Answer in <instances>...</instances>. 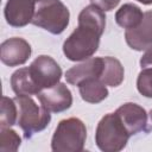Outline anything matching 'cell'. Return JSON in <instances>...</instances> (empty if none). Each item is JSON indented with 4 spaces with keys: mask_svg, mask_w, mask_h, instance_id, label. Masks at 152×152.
I'll list each match as a JSON object with an SVG mask.
<instances>
[{
    "mask_svg": "<svg viewBox=\"0 0 152 152\" xmlns=\"http://www.w3.org/2000/svg\"><path fill=\"white\" fill-rule=\"evenodd\" d=\"M103 70V57H90L71 66L65 72V80L72 86H78L88 78H100Z\"/></svg>",
    "mask_w": 152,
    "mask_h": 152,
    "instance_id": "7c38bea8",
    "label": "cell"
},
{
    "mask_svg": "<svg viewBox=\"0 0 152 152\" xmlns=\"http://www.w3.org/2000/svg\"><path fill=\"white\" fill-rule=\"evenodd\" d=\"M28 69L40 90L59 83V80L62 77V69L58 63L52 57L46 55L38 56L31 63Z\"/></svg>",
    "mask_w": 152,
    "mask_h": 152,
    "instance_id": "8992f818",
    "label": "cell"
},
{
    "mask_svg": "<svg viewBox=\"0 0 152 152\" xmlns=\"http://www.w3.org/2000/svg\"><path fill=\"white\" fill-rule=\"evenodd\" d=\"M144 18V13L139 6L134 4L122 5L115 13V21L119 26L129 30L137 27Z\"/></svg>",
    "mask_w": 152,
    "mask_h": 152,
    "instance_id": "2e32d148",
    "label": "cell"
},
{
    "mask_svg": "<svg viewBox=\"0 0 152 152\" xmlns=\"http://www.w3.org/2000/svg\"><path fill=\"white\" fill-rule=\"evenodd\" d=\"M31 52V45L19 37L6 39L0 45V59L8 66H18L26 63Z\"/></svg>",
    "mask_w": 152,
    "mask_h": 152,
    "instance_id": "ba28073f",
    "label": "cell"
},
{
    "mask_svg": "<svg viewBox=\"0 0 152 152\" xmlns=\"http://www.w3.org/2000/svg\"><path fill=\"white\" fill-rule=\"evenodd\" d=\"M11 87L15 95H37L42 90L34 82L28 66L15 70L11 76Z\"/></svg>",
    "mask_w": 152,
    "mask_h": 152,
    "instance_id": "4fadbf2b",
    "label": "cell"
},
{
    "mask_svg": "<svg viewBox=\"0 0 152 152\" xmlns=\"http://www.w3.org/2000/svg\"><path fill=\"white\" fill-rule=\"evenodd\" d=\"M137 89L142 96L152 97V68H145L139 72Z\"/></svg>",
    "mask_w": 152,
    "mask_h": 152,
    "instance_id": "d6986e66",
    "label": "cell"
},
{
    "mask_svg": "<svg viewBox=\"0 0 152 152\" xmlns=\"http://www.w3.org/2000/svg\"><path fill=\"white\" fill-rule=\"evenodd\" d=\"M104 11L93 4L84 7L78 14L77 28L63 44V52L65 57L72 62L90 58L99 49L100 37L104 32Z\"/></svg>",
    "mask_w": 152,
    "mask_h": 152,
    "instance_id": "6da1fadb",
    "label": "cell"
},
{
    "mask_svg": "<svg viewBox=\"0 0 152 152\" xmlns=\"http://www.w3.org/2000/svg\"><path fill=\"white\" fill-rule=\"evenodd\" d=\"M36 10V0H8L4 8V15L8 25L23 27L32 23Z\"/></svg>",
    "mask_w": 152,
    "mask_h": 152,
    "instance_id": "9c48e42d",
    "label": "cell"
},
{
    "mask_svg": "<svg viewBox=\"0 0 152 152\" xmlns=\"http://www.w3.org/2000/svg\"><path fill=\"white\" fill-rule=\"evenodd\" d=\"M18 121V106L14 99L2 96L0 112V127H11Z\"/></svg>",
    "mask_w": 152,
    "mask_h": 152,
    "instance_id": "e0dca14e",
    "label": "cell"
},
{
    "mask_svg": "<svg viewBox=\"0 0 152 152\" xmlns=\"http://www.w3.org/2000/svg\"><path fill=\"white\" fill-rule=\"evenodd\" d=\"M77 87L82 100L89 103H99L108 96V89L100 78L84 80Z\"/></svg>",
    "mask_w": 152,
    "mask_h": 152,
    "instance_id": "5bb4252c",
    "label": "cell"
},
{
    "mask_svg": "<svg viewBox=\"0 0 152 152\" xmlns=\"http://www.w3.org/2000/svg\"><path fill=\"white\" fill-rule=\"evenodd\" d=\"M140 66L141 69L152 68V46L145 51L142 57L140 58Z\"/></svg>",
    "mask_w": 152,
    "mask_h": 152,
    "instance_id": "44dd1931",
    "label": "cell"
},
{
    "mask_svg": "<svg viewBox=\"0 0 152 152\" xmlns=\"http://www.w3.org/2000/svg\"><path fill=\"white\" fill-rule=\"evenodd\" d=\"M70 13L61 0H36L32 19L34 26L42 27L52 34H61L69 25Z\"/></svg>",
    "mask_w": 152,
    "mask_h": 152,
    "instance_id": "277c9868",
    "label": "cell"
},
{
    "mask_svg": "<svg viewBox=\"0 0 152 152\" xmlns=\"http://www.w3.org/2000/svg\"><path fill=\"white\" fill-rule=\"evenodd\" d=\"M90 2L100 7L102 11H112L119 5L120 0H90Z\"/></svg>",
    "mask_w": 152,
    "mask_h": 152,
    "instance_id": "ffe728a7",
    "label": "cell"
},
{
    "mask_svg": "<svg viewBox=\"0 0 152 152\" xmlns=\"http://www.w3.org/2000/svg\"><path fill=\"white\" fill-rule=\"evenodd\" d=\"M21 144V139L19 134L10 128L1 127L0 128V151L1 152H15Z\"/></svg>",
    "mask_w": 152,
    "mask_h": 152,
    "instance_id": "ac0fdd59",
    "label": "cell"
},
{
    "mask_svg": "<svg viewBox=\"0 0 152 152\" xmlns=\"http://www.w3.org/2000/svg\"><path fill=\"white\" fill-rule=\"evenodd\" d=\"M39 102L51 113H61L69 109L72 104V95L64 83H57L53 87L43 89L37 94Z\"/></svg>",
    "mask_w": 152,
    "mask_h": 152,
    "instance_id": "52a82bcc",
    "label": "cell"
},
{
    "mask_svg": "<svg viewBox=\"0 0 152 152\" xmlns=\"http://www.w3.org/2000/svg\"><path fill=\"white\" fill-rule=\"evenodd\" d=\"M137 1H139V2H141L144 5H151L152 4V0H137Z\"/></svg>",
    "mask_w": 152,
    "mask_h": 152,
    "instance_id": "7402d4cb",
    "label": "cell"
},
{
    "mask_svg": "<svg viewBox=\"0 0 152 152\" xmlns=\"http://www.w3.org/2000/svg\"><path fill=\"white\" fill-rule=\"evenodd\" d=\"M150 118H151V120H152V109H151V112H150Z\"/></svg>",
    "mask_w": 152,
    "mask_h": 152,
    "instance_id": "603a6c76",
    "label": "cell"
},
{
    "mask_svg": "<svg viewBox=\"0 0 152 152\" xmlns=\"http://www.w3.org/2000/svg\"><path fill=\"white\" fill-rule=\"evenodd\" d=\"M125 39L128 46L135 51L147 50L152 46V10L144 13V18L137 27L126 30Z\"/></svg>",
    "mask_w": 152,
    "mask_h": 152,
    "instance_id": "8fae6325",
    "label": "cell"
},
{
    "mask_svg": "<svg viewBox=\"0 0 152 152\" xmlns=\"http://www.w3.org/2000/svg\"><path fill=\"white\" fill-rule=\"evenodd\" d=\"M125 76L124 66L119 59L114 57H103V70L100 80L109 87H118L122 83Z\"/></svg>",
    "mask_w": 152,
    "mask_h": 152,
    "instance_id": "9a60e30c",
    "label": "cell"
},
{
    "mask_svg": "<svg viewBox=\"0 0 152 152\" xmlns=\"http://www.w3.org/2000/svg\"><path fill=\"white\" fill-rule=\"evenodd\" d=\"M18 106V125L23 129L25 138L45 129L51 121V112L42 103L38 104L30 95H17L14 97Z\"/></svg>",
    "mask_w": 152,
    "mask_h": 152,
    "instance_id": "7a4b0ae2",
    "label": "cell"
},
{
    "mask_svg": "<svg viewBox=\"0 0 152 152\" xmlns=\"http://www.w3.org/2000/svg\"><path fill=\"white\" fill-rule=\"evenodd\" d=\"M129 137L119 115L108 113L97 124L95 142L103 152H119L126 147Z\"/></svg>",
    "mask_w": 152,
    "mask_h": 152,
    "instance_id": "3957f363",
    "label": "cell"
},
{
    "mask_svg": "<svg viewBox=\"0 0 152 152\" xmlns=\"http://www.w3.org/2000/svg\"><path fill=\"white\" fill-rule=\"evenodd\" d=\"M87 128L82 120L69 118L59 121L51 139L53 152H81L84 148Z\"/></svg>",
    "mask_w": 152,
    "mask_h": 152,
    "instance_id": "5b68a950",
    "label": "cell"
},
{
    "mask_svg": "<svg viewBox=\"0 0 152 152\" xmlns=\"http://www.w3.org/2000/svg\"><path fill=\"white\" fill-rule=\"evenodd\" d=\"M115 113L119 115L129 135L147 131V113L141 106L127 102L120 106Z\"/></svg>",
    "mask_w": 152,
    "mask_h": 152,
    "instance_id": "30bf717a",
    "label": "cell"
}]
</instances>
